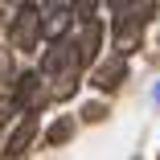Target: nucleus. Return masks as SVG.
<instances>
[{
    "label": "nucleus",
    "instance_id": "5",
    "mask_svg": "<svg viewBox=\"0 0 160 160\" xmlns=\"http://www.w3.org/2000/svg\"><path fill=\"white\" fill-rule=\"evenodd\" d=\"M70 21H74V8H70V4H49V8H45V21H41V37H45L49 45H58L62 33L70 29Z\"/></svg>",
    "mask_w": 160,
    "mask_h": 160
},
{
    "label": "nucleus",
    "instance_id": "13",
    "mask_svg": "<svg viewBox=\"0 0 160 160\" xmlns=\"http://www.w3.org/2000/svg\"><path fill=\"white\" fill-rule=\"evenodd\" d=\"M156 160H160V156H156Z\"/></svg>",
    "mask_w": 160,
    "mask_h": 160
},
{
    "label": "nucleus",
    "instance_id": "11",
    "mask_svg": "<svg viewBox=\"0 0 160 160\" xmlns=\"http://www.w3.org/2000/svg\"><path fill=\"white\" fill-rule=\"evenodd\" d=\"M0 78H12V58H8V49H0Z\"/></svg>",
    "mask_w": 160,
    "mask_h": 160
},
{
    "label": "nucleus",
    "instance_id": "9",
    "mask_svg": "<svg viewBox=\"0 0 160 160\" xmlns=\"http://www.w3.org/2000/svg\"><path fill=\"white\" fill-rule=\"evenodd\" d=\"M78 90V70H70V74H62L53 86H49V99H70V94Z\"/></svg>",
    "mask_w": 160,
    "mask_h": 160
},
{
    "label": "nucleus",
    "instance_id": "8",
    "mask_svg": "<svg viewBox=\"0 0 160 160\" xmlns=\"http://www.w3.org/2000/svg\"><path fill=\"white\" fill-rule=\"evenodd\" d=\"M70 136H74V119H58V123H49L45 144H53V148H58V144H66Z\"/></svg>",
    "mask_w": 160,
    "mask_h": 160
},
{
    "label": "nucleus",
    "instance_id": "10",
    "mask_svg": "<svg viewBox=\"0 0 160 160\" xmlns=\"http://www.w3.org/2000/svg\"><path fill=\"white\" fill-rule=\"evenodd\" d=\"M103 115H107V107H103V103H86V107H82V119H86V123H99Z\"/></svg>",
    "mask_w": 160,
    "mask_h": 160
},
{
    "label": "nucleus",
    "instance_id": "4",
    "mask_svg": "<svg viewBox=\"0 0 160 160\" xmlns=\"http://www.w3.org/2000/svg\"><path fill=\"white\" fill-rule=\"evenodd\" d=\"M12 103H17V111H25V115H33V111L41 107V70H37V74H21L17 90H12Z\"/></svg>",
    "mask_w": 160,
    "mask_h": 160
},
{
    "label": "nucleus",
    "instance_id": "2",
    "mask_svg": "<svg viewBox=\"0 0 160 160\" xmlns=\"http://www.w3.org/2000/svg\"><path fill=\"white\" fill-rule=\"evenodd\" d=\"M41 21H45L41 4H25V8L12 17V25H8V41H12L17 49H37V37H41Z\"/></svg>",
    "mask_w": 160,
    "mask_h": 160
},
{
    "label": "nucleus",
    "instance_id": "1",
    "mask_svg": "<svg viewBox=\"0 0 160 160\" xmlns=\"http://www.w3.org/2000/svg\"><path fill=\"white\" fill-rule=\"evenodd\" d=\"M119 17H115V53H136L140 41H144V25L148 17L156 12V4H115Z\"/></svg>",
    "mask_w": 160,
    "mask_h": 160
},
{
    "label": "nucleus",
    "instance_id": "12",
    "mask_svg": "<svg viewBox=\"0 0 160 160\" xmlns=\"http://www.w3.org/2000/svg\"><path fill=\"white\" fill-rule=\"evenodd\" d=\"M156 103H160V86H156Z\"/></svg>",
    "mask_w": 160,
    "mask_h": 160
},
{
    "label": "nucleus",
    "instance_id": "6",
    "mask_svg": "<svg viewBox=\"0 0 160 160\" xmlns=\"http://www.w3.org/2000/svg\"><path fill=\"white\" fill-rule=\"evenodd\" d=\"M33 136H37V115H25L21 123H17V132L8 136V144H4V156H25L29 152V144H33Z\"/></svg>",
    "mask_w": 160,
    "mask_h": 160
},
{
    "label": "nucleus",
    "instance_id": "7",
    "mask_svg": "<svg viewBox=\"0 0 160 160\" xmlns=\"http://www.w3.org/2000/svg\"><path fill=\"white\" fill-rule=\"evenodd\" d=\"M99 45H103V25L99 21H86L82 25V37H78V62H82V66L99 58Z\"/></svg>",
    "mask_w": 160,
    "mask_h": 160
},
{
    "label": "nucleus",
    "instance_id": "3",
    "mask_svg": "<svg viewBox=\"0 0 160 160\" xmlns=\"http://www.w3.org/2000/svg\"><path fill=\"white\" fill-rule=\"evenodd\" d=\"M123 78H127V58H123V53H111V58L99 62V66H94V74H90V82L99 86V90H115Z\"/></svg>",
    "mask_w": 160,
    "mask_h": 160
}]
</instances>
